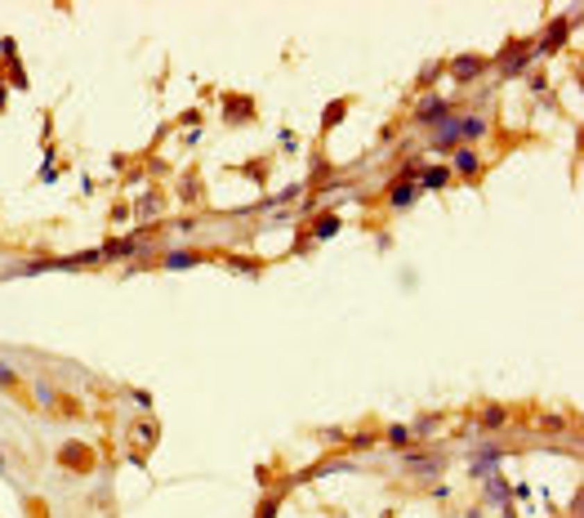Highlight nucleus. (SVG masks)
<instances>
[{"label":"nucleus","mask_w":584,"mask_h":518,"mask_svg":"<svg viewBox=\"0 0 584 518\" xmlns=\"http://www.w3.org/2000/svg\"><path fill=\"white\" fill-rule=\"evenodd\" d=\"M535 58H540V54H535V40H513L508 49H500V58H495V63H500L504 76H522V72H526Z\"/></svg>","instance_id":"f257e3e1"},{"label":"nucleus","mask_w":584,"mask_h":518,"mask_svg":"<svg viewBox=\"0 0 584 518\" xmlns=\"http://www.w3.org/2000/svg\"><path fill=\"white\" fill-rule=\"evenodd\" d=\"M504 460V447L500 442H482V447L469 451V478H486V474H495V464Z\"/></svg>","instance_id":"f03ea898"},{"label":"nucleus","mask_w":584,"mask_h":518,"mask_svg":"<svg viewBox=\"0 0 584 518\" xmlns=\"http://www.w3.org/2000/svg\"><path fill=\"white\" fill-rule=\"evenodd\" d=\"M401 469L433 478V474H442V469H446V456H442V451H401Z\"/></svg>","instance_id":"7ed1b4c3"},{"label":"nucleus","mask_w":584,"mask_h":518,"mask_svg":"<svg viewBox=\"0 0 584 518\" xmlns=\"http://www.w3.org/2000/svg\"><path fill=\"white\" fill-rule=\"evenodd\" d=\"M580 18H553L544 31V40H535V54H558L562 45H567V36H571V27H576Z\"/></svg>","instance_id":"20e7f679"},{"label":"nucleus","mask_w":584,"mask_h":518,"mask_svg":"<svg viewBox=\"0 0 584 518\" xmlns=\"http://www.w3.org/2000/svg\"><path fill=\"white\" fill-rule=\"evenodd\" d=\"M451 112H455V103H446V99H437V94H428V99L415 108V125H442V121H451Z\"/></svg>","instance_id":"39448f33"},{"label":"nucleus","mask_w":584,"mask_h":518,"mask_svg":"<svg viewBox=\"0 0 584 518\" xmlns=\"http://www.w3.org/2000/svg\"><path fill=\"white\" fill-rule=\"evenodd\" d=\"M486 72V58L482 54H460L451 63V76H455V86H469V81H477Z\"/></svg>","instance_id":"423d86ee"},{"label":"nucleus","mask_w":584,"mask_h":518,"mask_svg":"<svg viewBox=\"0 0 584 518\" xmlns=\"http://www.w3.org/2000/svg\"><path fill=\"white\" fill-rule=\"evenodd\" d=\"M486 487H482V496H486V505H500V510H504V505L508 501H513V483H508L504 478V474H486Z\"/></svg>","instance_id":"0eeeda50"},{"label":"nucleus","mask_w":584,"mask_h":518,"mask_svg":"<svg viewBox=\"0 0 584 518\" xmlns=\"http://www.w3.org/2000/svg\"><path fill=\"white\" fill-rule=\"evenodd\" d=\"M147 232H134V237H116V241H103V259H125L134 250H143Z\"/></svg>","instance_id":"6e6552de"},{"label":"nucleus","mask_w":584,"mask_h":518,"mask_svg":"<svg viewBox=\"0 0 584 518\" xmlns=\"http://www.w3.org/2000/svg\"><path fill=\"white\" fill-rule=\"evenodd\" d=\"M455 175H460V179H477V175H482V156H477L473 152V147H455Z\"/></svg>","instance_id":"1a4fd4ad"},{"label":"nucleus","mask_w":584,"mask_h":518,"mask_svg":"<svg viewBox=\"0 0 584 518\" xmlns=\"http://www.w3.org/2000/svg\"><path fill=\"white\" fill-rule=\"evenodd\" d=\"M197 264H206V255H201V250H169V255L161 259V268L183 273V268H197Z\"/></svg>","instance_id":"9d476101"},{"label":"nucleus","mask_w":584,"mask_h":518,"mask_svg":"<svg viewBox=\"0 0 584 518\" xmlns=\"http://www.w3.org/2000/svg\"><path fill=\"white\" fill-rule=\"evenodd\" d=\"M455 134H460V143L469 147L473 139H482V134H486V121H482V116H455Z\"/></svg>","instance_id":"9b49d317"},{"label":"nucleus","mask_w":584,"mask_h":518,"mask_svg":"<svg viewBox=\"0 0 584 518\" xmlns=\"http://www.w3.org/2000/svg\"><path fill=\"white\" fill-rule=\"evenodd\" d=\"M446 184H451V170H446V165H424V170H419V188H424V193H442Z\"/></svg>","instance_id":"f8f14e48"},{"label":"nucleus","mask_w":584,"mask_h":518,"mask_svg":"<svg viewBox=\"0 0 584 518\" xmlns=\"http://www.w3.org/2000/svg\"><path fill=\"white\" fill-rule=\"evenodd\" d=\"M415 197H419V184H406V179L388 188V206H397V210H406L410 202H415Z\"/></svg>","instance_id":"ddd939ff"},{"label":"nucleus","mask_w":584,"mask_h":518,"mask_svg":"<svg viewBox=\"0 0 584 518\" xmlns=\"http://www.w3.org/2000/svg\"><path fill=\"white\" fill-rule=\"evenodd\" d=\"M58 460L67 464V469H90V456H85V447H81V442H62Z\"/></svg>","instance_id":"4468645a"},{"label":"nucleus","mask_w":584,"mask_h":518,"mask_svg":"<svg viewBox=\"0 0 584 518\" xmlns=\"http://www.w3.org/2000/svg\"><path fill=\"white\" fill-rule=\"evenodd\" d=\"M508 425V407L504 403H491V407H482V429H504Z\"/></svg>","instance_id":"2eb2a0df"},{"label":"nucleus","mask_w":584,"mask_h":518,"mask_svg":"<svg viewBox=\"0 0 584 518\" xmlns=\"http://www.w3.org/2000/svg\"><path fill=\"white\" fill-rule=\"evenodd\" d=\"M134 215H139V219H156V215H161V197H156V193L134 197Z\"/></svg>","instance_id":"dca6fc26"},{"label":"nucleus","mask_w":584,"mask_h":518,"mask_svg":"<svg viewBox=\"0 0 584 518\" xmlns=\"http://www.w3.org/2000/svg\"><path fill=\"white\" fill-rule=\"evenodd\" d=\"M348 108H353V99H339V103H331V108L322 112V130H335V125L348 116Z\"/></svg>","instance_id":"f3484780"},{"label":"nucleus","mask_w":584,"mask_h":518,"mask_svg":"<svg viewBox=\"0 0 584 518\" xmlns=\"http://www.w3.org/2000/svg\"><path fill=\"white\" fill-rule=\"evenodd\" d=\"M335 232H339V215H335V210H326V215L312 224V237H317V241H331Z\"/></svg>","instance_id":"a211bd4d"},{"label":"nucleus","mask_w":584,"mask_h":518,"mask_svg":"<svg viewBox=\"0 0 584 518\" xmlns=\"http://www.w3.org/2000/svg\"><path fill=\"white\" fill-rule=\"evenodd\" d=\"M250 112H254V99H228V108H223V121L237 125L241 116H250Z\"/></svg>","instance_id":"6ab92c4d"},{"label":"nucleus","mask_w":584,"mask_h":518,"mask_svg":"<svg viewBox=\"0 0 584 518\" xmlns=\"http://www.w3.org/2000/svg\"><path fill=\"white\" fill-rule=\"evenodd\" d=\"M437 425H442V416H437V411H428V416H419L415 425H410V438H428Z\"/></svg>","instance_id":"aec40b11"},{"label":"nucleus","mask_w":584,"mask_h":518,"mask_svg":"<svg viewBox=\"0 0 584 518\" xmlns=\"http://www.w3.org/2000/svg\"><path fill=\"white\" fill-rule=\"evenodd\" d=\"M388 447L392 451H410V429L406 425H392L388 429Z\"/></svg>","instance_id":"412c9836"},{"label":"nucleus","mask_w":584,"mask_h":518,"mask_svg":"<svg viewBox=\"0 0 584 518\" xmlns=\"http://www.w3.org/2000/svg\"><path fill=\"white\" fill-rule=\"evenodd\" d=\"M277 510H281V496H268V501L259 505V514H254V518H277Z\"/></svg>","instance_id":"4be33fe9"},{"label":"nucleus","mask_w":584,"mask_h":518,"mask_svg":"<svg viewBox=\"0 0 584 518\" xmlns=\"http://www.w3.org/2000/svg\"><path fill=\"white\" fill-rule=\"evenodd\" d=\"M36 398H40V403H45V407H54V403H58V394H54V389L45 385V380H36Z\"/></svg>","instance_id":"5701e85b"},{"label":"nucleus","mask_w":584,"mask_h":518,"mask_svg":"<svg viewBox=\"0 0 584 518\" xmlns=\"http://www.w3.org/2000/svg\"><path fill=\"white\" fill-rule=\"evenodd\" d=\"M14 385H18V371L9 362H0V389H14Z\"/></svg>","instance_id":"b1692460"},{"label":"nucleus","mask_w":584,"mask_h":518,"mask_svg":"<svg viewBox=\"0 0 584 518\" xmlns=\"http://www.w3.org/2000/svg\"><path fill=\"white\" fill-rule=\"evenodd\" d=\"M562 425H567V420H562V416H544V420H540V429H549V433H558Z\"/></svg>","instance_id":"393cba45"},{"label":"nucleus","mask_w":584,"mask_h":518,"mask_svg":"<svg viewBox=\"0 0 584 518\" xmlns=\"http://www.w3.org/2000/svg\"><path fill=\"white\" fill-rule=\"evenodd\" d=\"M370 442H375V438H370V433H362V438L348 442V451H370Z\"/></svg>","instance_id":"a878e982"},{"label":"nucleus","mask_w":584,"mask_h":518,"mask_svg":"<svg viewBox=\"0 0 584 518\" xmlns=\"http://www.w3.org/2000/svg\"><path fill=\"white\" fill-rule=\"evenodd\" d=\"M437 72H442V67H437V63H433V67H424V72H419V90H424V86H428V81H437Z\"/></svg>","instance_id":"bb28decb"},{"label":"nucleus","mask_w":584,"mask_h":518,"mask_svg":"<svg viewBox=\"0 0 584 518\" xmlns=\"http://www.w3.org/2000/svg\"><path fill=\"white\" fill-rule=\"evenodd\" d=\"M0 478H5V483H9V464H5V456H0Z\"/></svg>","instance_id":"cd10ccee"},{"label":"nucleus","mask_w":584,"mask_h":518,"mask_svg":"<svg viewBox=\"0 0 584 518\" xmlns=\"http://www.w3.org/2000/svg\"><path fill=\"white\" fill-rule=\"evenodd\" d=\"M464 518H482V510H469V514H464Z\"/></svg>","instance_id":"c85d7f7f"}]
</instances>
